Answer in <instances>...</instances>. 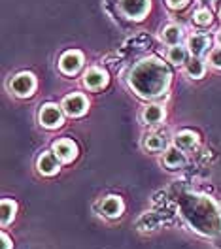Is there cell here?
Returning a JSON list of instances; mask_svg holds the SVG:
<instances>
[{
	"mask_svg": "<svg viewBox=\"0 0 221 249\" xmlns=\"http://www.w3.org/2000/svg\"><path fill=\"white\" fill-rule=\"evenodd\" d=\"M87 109V100L83 94H70L63 100V111L70 117H79Z\"/></svg>",
	"mask_w": 221,
	"mask_h": 249,
	"instance_id": "6",
	"label": "cell"
},
{
	"mask_svg": "<svg viewBox=\"0 0 221 249\" xmlns=\"http://www.w3.org/2000/svg\"><path fill=\"white\" fill-rule=\"evenodd\" d=\"M165 164L168 166V168H180V166H184L185 164V155H184V151L180 149V147H170V149H166V153H165Z\"/></svg>",
	"mask_w": 221,
	"mask_h": 249,
	"instance_id": "12",
	"label": "cell"
},
{
	"mask_svg": "<svg viewBox=\"0 0 221 249\" xmlns=\"http://www.w3.org/2000/svg\"><path fill=\"white\" fill-rule=\"evenodd\" d=\"M129 83L138 96L153 98L166 91L170 83V70L163 61L149 57L134 64L129 74Z\"/></svg>",
	"mask_w": 221,
	"mask_h": 249,
	"instance_id": "1",
	"label": "cell"
},
{
	"mask_svg": "<svg viewBox=\"0 0 221 249\" xmlns=\"http://www.w3.org/2000/svg\"><path fill=\"white\" fill-rule=\"evenodd\" d=\"M119 8L129 19H142L149 12V0H119Z\"/></svg>",
	"mask_w": 221,
	"mask_h": 249,
	"instance_id": "2",
	"label": "cell"
},
{
	"mask_svg": "<svg viewBox=\"0 0 221 249\" xmlns=\"http://www.w3.org/2000/svg\"><path fill=\"white\" fill-rule=\"evenodd\" d=\"M168 2V6L174 8V10H178V8H184L185 4H187V0H166Z\"/></svg>",
	"mask_w": 221,
	"mask_h": 249,
	"instance_id": "22",
	"label": "cell"
},
{
	"mask_svg": "<svg viewBox=\"0 0 221 249\" xmlns=\"http://www.w3.org/2000/svg\"><path fill=\"white\" fill-rule=\"evenodd\" d=\"M53 151L57 153V157L63 160V162H70V160H74L76 159V153H78V149H76V143L72 140H59L53 143Z\"/></svg>",
	"mask_w": 221,
	"mask_h": 249,
	"instance_id": "8",
	"label": "cell"
},
{
	"mask_svg": "<svg viewBox=\"0 0 221 249\" xmlns=\"http://www.w3.org/2000/svg\"><path fill=\"white\" fill-rule=\"evenodd\" d=\"M210 64H212L214 68L221 70V47H216V49L210 53Z\"/></svg>",
	"mask_w": 221,
	"mask_h": 249,
	"instance_id": "21",
	"label": "cell"
},
{
	"mask_svg": "<svg viewBox=\"0 0 221 249\" xmlns=\"http://www.w3.org/2000/svg\"><path fill=\"white\" fill-rule=\"evenodd\" d=\"M2 225H10L16 217V202L14 200H2Z\"/></svg>",
	"mask_w": 221,
	"mask_h": 249,
	"instance_id": "19",
	"label": "cell"
},
{
	"mask_svg": "<svg viewBox=\"0 0 221 249\" xmlns=\"http://www.w3.org/2000/svg\"><path fill=\"white\" fill-rule=\"evenodd\" d=\"M220 17H221V6H220Z\"/></svg>",
	"mask_w": 221,
	"mask_h": 249,
	"instance_id": "26",
	"label": "cell"
},
{
	"mask_svg": "<svg viewBox=\"0 0 221 249\" xmlns=\"http://www.w3.org/2000/svg\"><path fill=\"white\" fill-rule=\"evenodd\" d=\"M185 68L193 79H201L204 76V62L201 61V57H191L189 61L185 62Z\"/></svg>",
	"mask_w": 221,
	"mask_h": 249,
	"instance_id": "16",
	"label": "cell"
},
{
	"mask_svg": "<svg viewBox=\"0 0 221 249\" xmlns=\"http://www.w3.org/2000/svg\"><path fill=\"white\" fill-rule=\"evenodd\" d=\"M168 61L172 62V64H176V66L185 64V62H187V49L182 47L180 44H178V46H172L170 51H168Z\"/></svg>",
	"mask_w": 221,
	"mask_h": 249,
	"instance_id": "18",
	"label": "cell"
},
{
	"mask_svg": "<svg viewBox=\"0 0 221 249\" xmlns=\"http://www.w3.org/2000/svg\"><path fill=\"white\" fill-rule=\"evenodd\" d=\"M210 44H212L210 36H206V34H193L189 38V42H187V47H189L193 57H203L208 51Z\"/></svg>",
	"mask_w": 221,
	"mask_h": 249,
	"instance_id": "9",
	"label": "cell"
},
{
	"mask_svg": "<svg viewBox=\"0 0 221 249\" xmlns=\"http://www.w3.org/2000/svg\"><path fill=\"white\" fill-rule=\"evenodd\" d=\"M144 145H146V149L157 153V151H163V149L166 147V138L161 136V134H149V136H146Z\"/></svg>",
	"mask_w": 221,
	"mask_h": 249,
	"instance_id": "17",
	"label": "cell"
},
{
	"mask_svg": "<svg viewBox=\"0 0 221 249\" xmlns=\"http://www.w3.org/2000/svg\"><path fill=\"white\" fill-rule=\"evenodd\" d=\"M100 210L106 217H119L123 212V202L119 196H106L100 204Z\"/></svg>",
	"mask_w": 221,
	"mask_h": 249,
	"instance_id": "11",
	"label": "cell"
},
{
	"mask_svg": "<svg viewBox=\"0 0 221 249\" xmlns=\"http://www.w3.org/2000/svg\"><path fill=\"white\" fill-rule=\"evenodd\" d=\"M0 240H2V249H12V240L8 238V234L2 232V236H0Z\"/></svg>",
	"mask_w": 221,
	"mask_h": 249,
	"instance_id": "23",
	"label": "cell"
},
{
	"mask_svg": "<svg viewBox=\"0 0 221 249\" xmlns=\"http://www.w3.org/2000/svg\"><path fill=\"white\" fill-rule=\"evenodd\" d=\"M176 147H180L182 151H191L195 145H197V142H199V136L195 134V132H189V130H184V132H180L178 136H176Z\"/></svg>",
	"mask_w": 221,
	"mask_h": 249,
	"instance_id": "14",
	"label": "cell"
},
{
	"mask_svg": "<svg viewBox=\"0 0 221 249\" xmlns=\"http://www.w3.org/2000/svg\"><path fill=\"white\" fill-rule=\"evenodd\" d=\"M59 157L55 153H42L40 159H38V170L46 176H51V174H57L59 172Z\"/></svg>",
	"mask_w": 221,
	"mask_h": 249,
	"instance_id": "10",
	"label": "cell"
},
{
	"mask_svg": "<svg viewBox=\"0 0 221 249\" xmlns=\"http://www.w3.org/2000/svg\"><path fill=\"white\" fill-rule=\"evenodd\" d=\"M218 42H220V44H221V31L218 32Z\"/></svg>",
	"mask_w": 221,
	"mask_h": 249,
	"instance_id": "25",
	"label": "cell"
},
{
	"mask_svg": "<svg viewBox=\"0 0 221 249\" xmlns=\"http://www.w3.org/2000/svg\"><path fill=\"white\" fill-rule=\"evenodd\" d=\"M40 123L46 128H59L63 124V111L61 108H57L55 104H46L40 109Z\"/></svg>",
	"mask_w": 221,
	"mask_h": 249,
	"instance_id": "4",
	"label": "cell"
},
{
	"mask_svg": "<svg viewBox=\"0 0 221 249\" xmlns=\"http://www.w3.org/2000/svg\"><path fill=\"white\" fill-rule=\"evenodd\" d=\"M203 4H212V2H216V0H201Z\"/></svg>",
	"mask_w": 221,
	"mask_h": 249,
	"instance_id": "24",
	"label": "cell"
},
{
	"mask_svg": "<svg viewBox=\"0 0 221 249\" xmlns=\"http://www.w3.org/2000/svg\"><path fill=\"white\" fill-rule=\"evenodd\" d=\"M195 23L197 25H201V27H208L210 23H212V14H210V10L208 8H201V10H197L195 12Z\"/></svg>",
	"mask_w": 221,
	"mask_h": 249,
	"instance_id": "20",
	"label": "cell"
},
{
	"mask_svg": "<svg viewBox=\"0 0 221 249\" xmlns=\"http://www.w3.org/2000/svg\"><path fill=\"white\" fill-rule=\"evenodd\" d=\"M83 83L87 89L96 91V89H102L106 83H108V74L102 70V68H89L83 76Z\"/></svg>",
	"mask_w": 221,
	"mask_h": 249,
	"instance_id": "7",
	"label": "cell"
},
{
	"mask_svg": "<svg viewBox=\"0 0 221 249\" xmlns=\"http://www.w3.org/2000/svg\"><path fill=\"white\" fill-rule=\"evenodd\" d=\"M10 87H12V91L17 96H31L34 87H36V79L29 72H21V74H17L16 78L12 79Z\"/></svg>",
	"mask_w": 221,
	"mask_h": 249,
	"instance_id": "3",
	"label": "cell"
},
{
	"mask_svg": "<svg viewBox=\"0 0 221 249\" xmlns=\"http://www.w3.org/2000/svg\"><path fill=\"white\" fill-rule=\"evenodd\" d=\"M161 38L168 44V46H178L180 40H182V29L178 25H166L163 32H161Z\"/></svg>",
	"mask_w": 221,
	"mask_h": 249,
	"instance_id": "15",
	"label": "cell"
},
{
	"mask_svg": "<svg viewBox=\"0 0 221 249\" xmlns=\"http://www.w3.org/2000/svg\"><path fill=\"white\" fill-rule=\"evenodd\" d=\"M81 64H83V55L79 51H76V49H72V51H66L63 57H61L59 68H61L63 74L72 76V74H76L79 68H81Z\"/></svg>",
	"mask_w": 221,
	"mask_h": 249,
	"instance_id": "5",
	"label": "cell"
},
{
	"mask_svg": "<svg viewBox=\"0 0 221 249\" xmlns=\"http://www.w3.org/2000/svg\"><path fill=\"white\" fill-rule=\"evenodd\" d=\"M144 123L147 124H159L163 119H165V108L163 106H157V104H151L144 109L142 113Z\"/></svg>",
	"mask_w": 221,
	"mask_h": 249,
	"instance_id": "13",
	"label": "cell"
}]
</instances>
